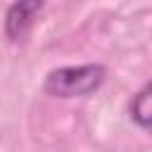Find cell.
Segmentation results:
<instances>
[{
    "instance_id": "cell-2",
    "label": "cell",
    "mask_w": 152,
    "mask_h": 152,
    "mask_svg": "<svg viewBox=\"0 0 152 152\" xmlns=\"http://www.w3.org/2000/svg\"><path fill=\"white\" fill-rule=\"evenodd\" d=\"M43 0H17L7 14H5V33L10 40H19L26 36V31L31 28L36 14L40 12Z\"/></svg>"
},
{
    "instance_id": "cell-3",
    "label": "cell",
    "mask_w": 152,
    "mask_h": 152,
    "mask_svg": "<svg viewBox=\"0 0 152 152\" xmlns=\"http://www.w3.org/2000/svg\"><path fill=\"white\" fill-rule=\"evenodd\" d=\"M131 119L142 128H152V83L135 93L131 102Z\"/></svg>"
},
{
    "instance_id": "cell-1",
    "label": "cell",
    "mask_w": 152,
    "mask_h": 152,
    "mask_svg": "<svg viewBox=\"0 0 152 152\" xmlns=\"http://www.w3.org/2000/svg\"><path fill=\"white\" fill-rule=\"evenodd\" d=\"M104 81V66L83 64V66H62L48 74L43 90L55 97H78L97 90Z\"/></svg>"
}]
</instances>
